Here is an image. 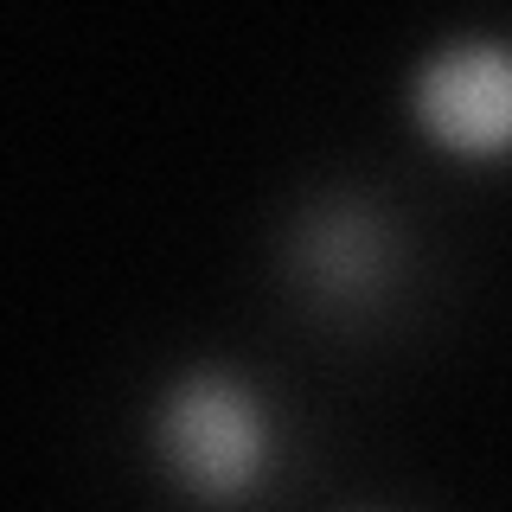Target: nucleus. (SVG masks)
I'll use <instances>...</instances> for the list:
<instances>
[{"mask_svg":"<svg viewBox=\"0 0 512 512\" xmlns=\"http://www.w3.org/2000/svg\"><path fill=\"white\" fill-rule=\"evenodd\" d=\"M148 448L173 493H186L192 506L231 512L269 487L282 461V423L244 372L192 365L154 397Z\"/></svg>","mask_w":512,"mask_h":512,"instance_id":"1","label":"nucleus"},{"mask_svg":"<svg viewBox=\"0 0 512 512\" xmlns=\"http://www.w3.org/2000/svg\"><path fill=\"white\" fill-rule=\"evenodd\" d=\"M410 116L448 160H512V45L448 39L410 77Z\"/></svg>","mask_w":512,"mask_h":512,"instance_id":"2","label":"nucleus"},{"mask_svg":"<svg viewBox=\"0 0 512 512\" xmlns=\"http://www.w3.org/2000/svg\"><path fill=\"white\" fill-rule=\"evenodd\" d=\"M397 231L359 192H327L288 224V282L327 314H365L397 282Z\"/></svg>","mask_w":512,"mask_h":512,"instance_id":"3","label":"nucleus"}]
</instances>
